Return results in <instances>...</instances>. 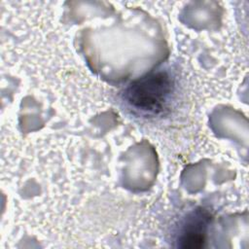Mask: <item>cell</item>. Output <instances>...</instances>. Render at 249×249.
<instances>
[{
  "label": "cell",
  "mask_w": 249,
  "mask_h": 249,
  "mask_svg": "<svg viewBox=\"0 0 249 249\" xmlns=\"http://www.w3.org/2000/svg\"><path fill=\"white\" fill-rule=\"evenodd\" d=\"M174 89V79L169 72L158 70L127 86L124 100L128 109L137 116L159 117L169 109Z\"/></svg>",
  "instance_id": "cell-1"
},
{
  "label": "cell",
  "mask_w": 249,
  "mask_h": 249,
  "mask_svg": "<svg viewBox=\"0 0 249 249\" xmlns=\"http://www.w3.org/2000/svg\"><path fill=\"white\" fill-rule=\"evenodd\" d=\"M210 222L211 215L203 208H197L189 212L179 224L175 239L177 247L187 249L203 247Z\"/></svg>",
  "instance_id": "cell-2"
}]
</instances>
